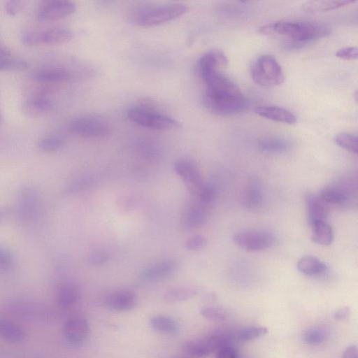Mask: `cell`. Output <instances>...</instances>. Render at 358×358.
<instances>
[{
    "instance_id": "19",
    "label": "cell",
    "mask_w": 358,
    "mask_h": 358,
    "mask_svg": "<svg viewBox=\"0 0 358 358\" xmlns=\"http://www.w3.org/2000/svg\"><path fill=\"white\" fill-rule=\"evenodd\" d=\"M176 264L173 260H164L155 263L145 268L141 278L145 281H157L170 275L176 269Z\"/></svg>"
},
{
    "instance_id": "33",
    "label": "cell",
    "mask_w": 358,
    "mask_h": 358,
    "mask_svg": "<svg viewBox=\"0 0 358 358\" xmlns=\"http://www.w3.org/2000/svg\"><path fill=\"white\" fill-rule=\"evenodd\" d=\"M268 333V329L262 326H252L245 327L238 331L234 338L242 342L252 341L264 336Z\"/></svg>"
},
{
    "instance_id": "46",
    "label": "cell",
    "mask_w": 358,
    "mask_h": 358,
    "mask_svg": "<svg viewBox=\"0 0 358 358\" xmlns=\"http://www.w3.org/2000/svg\"><path fill=\"white\" fill-rule=\"evenodd\" d=\"M171 358H193V357H188V356H175Z\"/></svg>"
},
{
    "instance_id": "1",
    "label": "cell",
    "mask_w": 358,
    "mask_h": 358,
    "mask_svg": "<svg viewBox=\"0 0 358 358\" xmlns=\"http://www.w3.org/2000/svg\"><path fill=\"white\" fill-rule=\"evenodd\" d=\"M201 78L206 86L203 102L210 112L222 116L233 115L248 107V101L240 88L220 71H210Z\"/></svg>"
},
{
    "instance_id": "45",
    "label": "cell",
    "mask_w": 358,
    "mask_h": 358,
    "mask_svg": "<svg viewBox=\"0 0 358 358\" xmlns=\"http://www.w3.org/2000/svg\"><path fill=\"white\" fill-rule=\"evenodd\" d=\"M342 358H357V349L355 345L348 346L344 350Z\"/></svg>"
},
{
    "instance_id": "38",
    "label": "cell",
    "mask_w": 358,
    "mask_h": 358,
    "mask_svg": "<svg viewBox=\"0 0 358 358\" xmlns=\"http://www.w3.org/2000/svg\"><path fill=\"white\" fill-rule=\"evenodd\" d=\"M207 244L206 238L201 235H194L187 238L185 247L188 250L196 251L201 250Z\"/></svg>"
},
{
    "instance_id": "42",
    "label": "cell",
    "mask_w": 358,
    "mask_h": 358,
    "mask_svg": "<svg viewBox=\"0 0 358 358\" xmlns=\"http://www.w3.org/2000/svg\"><path fill=\"white\" fill-rule=\"evenodd\" d=\"M24 3L22 1H8L5 3V10L8 15L15 16L22 8Z\"/></svg>"
},
{
    "instance_id": "35",
    "label": "cell",
    "mask_w": 358,
    "mask_h": 358,
    "mask_svg": "<svg viewBox=\"0 0 358 358\" xmlns=\"http://www.w3.org/2000/svg\"><path fill=\"white\" fill-rule=\"evenodd\" d=\"M327 336L326 331L319 327L307 329L302 336L303 341L309 345H317L323 343Z\"/></svg>"
},
{
    "instance_id": "26",
    "label": "cell",
    "mask_w": 358,
    "mask_h": 358,
    "mask_svg": "<svg viewBox=\"0 0 358 358\" xmlns=\"http://www.w3.org/2000/svg\"><path fill=\"white\" fill-rule=\"evenodd\" d=\"M80 299V290L73 283H65L62 285L57 293V301L60 306L70 308L73 306Z\"/></svg>"
},
{
    "instance_id": "16",
    "label": "cell",
    "mask_w": 358,
    "mask_h": 358,
    "mask_svg": "<svg viewBox=\"0 0 358 358\" xmlns=\"http://www.w3.org/2000/svg\"><path fill=\"white\" fill-rule=\"evenodd\" d=\"M228 64V59L223 52L211 50L204 53L198 62L199 75L213 70H219Z\"/></svg>"
},
{
    "instance_id": "37",
    "label": "cell",
    "mask_w": 358,
    "mask_h": 358,
    "mask_svg": "<svg viewBox=\"0 0 358 358\" xmlns=\"http://www.w3.org/2000/svg\"><path fill=\"white\" fill-rule=\"evenodd\" d=\"M197 195L201 203L209 206L215 199V189L210 183H203Z\"/></svg>"
},
{
    "instance_id": "44",
    "label": "cell",
    "mask_w": 358,
    "mask_h": 358,
    "mask_svg": "<svg viewBox=\"0 0 358 358\" xmlns=\"http://www.w3.org/2000/svg\"><path fill=\"white\" fill-rule=\"evenodd\" d=\"M350 313L349 307L344 306L337 309L334 313V317L338 320H345L348 317Z\"/></svg>"
},
{
    "instance_id": "3",
    "label": "cell",
    "mask_w": 358,
    "mask_h": 358,
    "mask_svg": "<svg viewBox=\"0 0 358 358\" xmlns=\"http://www.w3.org/2000/svg\"><path fill=\"white\" fill-rule=\"evenodd\" d=\"M188 10L182 3H172L145 7L134 15V22L141 27H155L176 20Z\"/></svg>"
},
{
    "instance_id": "25",
    "label": "cell",
    "mask_w": 358,
    "mask_h": 358,
    "mask_svg": "<svg viewBox=\"0 0 358 358\" xmlns=\"http://www.w3.org/2000/svg\"><path fill=\"white\" fill-rule=\"evenodd\" d=\"M243 203L248 208H257L263 202V192L257 182H251L245 188L243 196Z\"/></svg>"
},
{
    "instance_id": "22",
    "label": "cell",
    "mask_w": 358,
    "mask_h": 358,
    "mask_svg": "<svg viewBox=\"0 0 358 358\" xmlns=\"http://www.w3.org/2000/svg\"><path fill=\"white\" fill-rule=\"evenodd\" d=\"M52 108L51 100L42 95L31 96L23 104V110L30 116L40 115L50 111Z\"/></svg>"
},
{
    "instance_id": "49",
    "label": "cell",
    "mask_w": 358,
    "mask_h": 358,
    "mask_svg": "<svg viewBox=\"0 0 358 358\" xmlns=\"http://www.w3.org/2000/svg\"><path fill=\"white\" fill-rule=\"evenodd\" d=\"M0 122H1V115H0Z\"/></svg>"
},
{
    "instance_id": "21",
    "label": "cell",
    "mask_w": 358,
    "mask_h": 358,
    "mask_svg": "<svg viewBox=\"0 0 358 358\" xmlns=\"http://www.w3.org/2000/svg\"><path fill=\"white\" fill-rule=\"evenodd\" d=\"M297 269L303 274L308 276H321L328 270L327 266L313 256H304L297 262Z\"/></svg>"
},
{
    "instance_id": "23",
    "label": "cell",
    "mask_w": 358,
    "mask_h": 358,
    "mask_svg": "<svg viewBox=\"0 0 358 358\" xmlns=\"http://www.w3.org/2000/svg\"><path fill=\"white\" fill-rule=\"evenodd\" d=\"M150 324L157 332L173 335L179 331L178 322L171 317L164 315H156L150 317Z\"/></svg>"
},
{
    "instance_id": "8",
    "label": "cell",
    "mask_w": 358,
    "mask_h": 358,
    "mask_svg": "<svg viewBox=\"0 0 358 358\" xmlns=\"http://www.w3.org/2000/svg\"><path fill=\"white\" fill-rule=\"evenodd\" d=\"M72 31L64 27H52L41 30L29 31L21 38L25 45H58L69 42L73 38Z\"/></svg>"
},
{
    "instance_id": "27",
    "label": "cell",
    "mask_w": 358,
    "mask_h": 358,
    "mask_svg": "<svg viewBox=\"0 0 358 358\" xmlns=\"http://www.w3.org/2000/svg\"><path fill=\"white\" fill-rule=\"evenodd\" d=\"M198 289L193 286H180L166 290L163 295L164 299L170 303L182 302L194 297Z\"/></svg>"
},
{
    "instance_id": "14",
    "label": "cell",
    "mask_w": 358,
    "mask_h": 358,
    "mask_svg": "<svg viewBox=\"0 0 358 358\" xmlns=\"http://www.w3.org/2000/svg\"><path fill=\"white\" fill-rule=\"evenodd\" d=\"M136 304L135 294L127 289H121L110 294L106 299V306L113 311L126 312L132 310Z\"/></svg>"
},
{
    "instance_id": "48",
    "label": "cell",
    "mask_w": 358,
    "mask_h": 358,
    "mask_svg": "<svg viewBox=\"0 0 358 358\" xmlns=\"http://www.w3.org/2000/svg\"><path fill=\"white\" fill-rule=\"evenodd\" d=\"M1 47H2V45L0 44V49L1 48Z\"/></svg>"
},
{
    "instance_id": "17",
    "label": "cell",
    "mask_w": 358,
    "mask_h": 358,
    "mask_svg": "<svg viewBox=\"0 0 358 358\" xmlns=\"http://www.w3.org/2000/svg\"><path fill=\"white\" fill-rule=\"evenodd\" d=\"M71 78L70 72L62 67H45L35 71L32 78L40 83H59L69 80Z\"/></svg>"
},
{
    "instance_id": "36",
    "label": "cell",
    "mask_w": 358,
    "mask_h": 358,
    "mask_svg": "<svg viewBox=\"0 0 358 358\" xmlns=\"http://www.w3.org/2000/svg\"><path fill=\"white\" fill-rule=\"evenodd\" d=\"M201 314L206 319L214 321H223L229 317V313L223 308L217 306H206L201 308Z\"/></svg>"
},
{
    "instance_id": "28",
    "label": "cell",
    "mask_w": 358,
    "mask_h": 358,
    "mask_svg": "<svg viewBox=\"0 0 358 358\" xmlns=\"http://www.w3.org/2000/svg\"><path fill=\"white\" fill-rule=\"evenodd\" d=\"M38 196L31 189H26L22 192L20 201V211L25 217H32L38 207Z\"/></svg>"
},
{
    "instance_id": "10",
    "label": "cell",
    "mask_w": 358,
    "mask_h": 358,
    "mask_svg": "<svg viewBox=\"0 0 358 358\" xmlns=\"http://www.w3.org/2000/svg\"><path fill=\"white\" fill-rule=\"evenodd\" d=\"M234 243L249 252H258L271 248L275 243L274 236L266 231H245L235 234Z\"/></svg>"
},
{
    "instance_id": "34",
    "label": "cell",
    "mask_w": 358,
    "mask_h": 358,
    "mask_svg": "<svg viewBox=\"0 0 358 358\" xmlns=\"http://www.w3.org/2000/svg\"><path fill=\"white\" fill-rule=\"evenodd\" d=\"M334 142L340 147L351 152L357 154L358 152V139L355 134L341 132L334 138Z\"/></svg>"
},
{
    "instance_id": "31",
    "label": "cell",
    "mask_w": 358,
    "mask_h": 358,
    "mask_svg": "<svg viewBox=\"0 0 358 358\" xmlns=\"http://www.w3.org/2000/svg\"><path fill=\"white\" fill-rule=\"evenodd\" d=\"M259 149L269 153H282L290 148L288 141L278 138H266L258 143Z\"/></svg>"
},
{
    "instance_id": "7",
    "label": "cell",
    "mask_w": 358,
    "mask_h": 358,
    "mask_svg": "<svg viewBox=\"0 0 358 358\" xmlns=\"http://www.w3.org/2000/svg\"><path fill=\"white\" fill-rule=\"evenodd\" d=\"M68 129L71 133L85 138H104L112 132L111 125L106 120L93 115L73 119Z\"/></svg>"
},
{
    "instance_id": "40",
    "label": "cell",
    "mask_w": 358,
    "mask_h": 358,
    "mask_svg": "<svg viewBox=\"0 0 358 358\" xmlns=\"http://www.w3.org/2000/svg\"><path fill=\"white\" fill-rule=\"evenodd\" d=\"M108 259V252L103 250L94 252L88 257V262L92 265L104 264Z\"/></svg>"
},
{
    "instance_id": "11",
    "label": "cell",
    "mask_w": 358,
    "mask_h": 358,
    "mask_svg": "<svg viewBox=\"0 0 358 358\" xmlns=\"http://www.w3.org/2000/svg\"><path fill=\"white\" fill-rule=\"evenodd\" d=\"M76 8V4L71 1H44L38 8L36 16L40 21H55L71 15Z\"/></svg>"
},
{
    "instance_id": "12",
    "label": "cell",
    "mask_w": 358,
    "mask_h": 358,
    "mask_svg": "<svg viewBox=\"0 0 358 358\" xmlns=\"http://www.w3.org/2000/svg\"><path fill=\"white\" fill-rule=\"evenodd\" d=\"M173 169L183 180L187 189L192 194H197L203 182L196 164L189 159L182 158L175 162Z\"/></svg>"
},
{
    "instance_id": "41",
    "label": "cell",
    "mask_w": 358,
    "mask_h": 358,
    "mask_svg": "<svg viewBox=\"0 0 358 358\" xmlns=\"http://www.w3.org/2000/svg\"><path fill=\"white\" fill-rule=\"evenodd\" d=\"M336 56L344 60H354L357 58V47H345L338 50Z\"/></svg>"
},
{
    "instance_id": "29",
    "label": "cell",
    "mask_w": 358,
    "mask_h": 358,
    "mask_svg": "<svg viewBox=\"0 0 358 358\" xmlns=\"http://www.w3.org/2000/svg\"><path fill=\"white\" fill-rule=\"evenodd\" d=\"M354 1L350 0L310 1L303 4V8L309 12H324L335 10Z\"/></svg>"
},
{
    "instance_id": "13",
    "label": "cell",
    "mask_w": 358,
    "mask_h": 358,
    "mask_svg": "<svg viewBox=\"0 0 358 358\" xmlns=\"http://www.w3.org/2000/svg\"><path fill=\"white\" fill-rule=\"evenodd\" d=\"M90 331L87 320L82 317H75L66 322L64 335L71 345H77L85 341Z\"/></svg>"
},
{
    "instance_id": "30",
    "label": "cell",
    "mask_w": 358,
    "mask_h": 358,
    "mask_svg": "<svg viewBox=\"0 0 358 358\" xmlns=\"http://www.w3.org/2000/svg\"><path fill=\"white\" fill-rule=\"evenodd\" d=\"M312 241L322 245H329L334 238L332 228L326 222H318L311 225Z\"/></svg>"
},
{
    "instance_id": "39",
    "label": "cell",
    "mask_w": 358,
    "mask_h": 358,
    "mask_svg": "<svg viewBox=\"0 0 358 358\" xmlns=\"http://www.w3.org/2000/svg\"><path fill=\"white\" fill-rule=\"evenodd\" d=\"M13 258L11 252L4 247L0 246V271H7L13 266Z\"/></svg>"
},
{
    "instance_id": "2",
    "label": "cell",
    "mask_w": 358,
    "mask_h": 358,
    "mask_svg": "<svg viewBox=\"0 0 358 358\" xmlns=\"http://www.w3.org/2000/svg\"><path fill=\"white\" fill-rule=\"evenodd\" d=\"M266 35L286 37L289 47L296 48L330 34V29L324 24L306 20L278 21L266 24L259 28Z\"/></svg>"
},
{
    "instance_id": "15",
    "label": "cell",
    "mask_w": 358,
    "mask_h": 358,
    "mask_svg": "<svg viewBox=\"0 0 358 358\" xmlns=\"http://www.w3.org/2000/svg\"><path fill=\"white\" fill-rule=\"evenodd\" d=\"M308 220L310 225L325 222L328 215V208L319 197L313 193H307L305 196Z\"/></svg>"
},
{
    "instance_id": "18",
    "label": "cell",
    "mask_w": 358,
    "mask_h": 358,
    "mask_svg": "<svg viewBox=\"0 0 358 358\" xmlns=\"http://www.w3.org/2000/svg\"><path fill=\"white\" fill-rule=\"evenodd\" d=\"M255 113L264 118L273 121L293 124L296 122V117L289 110L278 106H264L257 107Z\"/></svg>"
},
{
    "instance_id": "47",
    "label": "cell",
    "mask_w": 358,
    "mask_h": 358,
    "mask_svg": "<svg viewBox=\"0 0 358 358\" xmlns=\"http://www.w3.org/2000/svg\"><path fill=\"white\" fill-rule=\"evenodd\" d=\"M1 218V210H0V220Z\"/></svg>"
},
{
    "instance_id": "6",
    "label": "cell",
    "mask_w": 358,
    "mask_h": 358,
    "mask_svg": "<svg viewBox=\"0 0 358 358\" xmlns=\"http://www.w3.org/2000/svg\"><path fill=\"white\" fill-rule=\"evenodd\" d=\"M227 345H229L227 335L215 332L186 341L182 345V350L186 356L201 358L217 352Z\"/></svg>"
},
{
    "instance_id": "20",
    "label": "cell",
    "mask_w": 358,
    "mask_h": 358,
    "mask_svg": "<svg viewBox=\"0 0 358 358\" xmlns=\"http://www.w3.org/2000/svg\"><path fill=\"white\" fill-rule=\"evenodd\" d=\"M208 206L200 201L189 207L184 213L182 222L187 228H196L203 225L208 220Z\"/></svg>"
},
{
    "instance_id": "32",
    "label": "cell",
    "mask_w": 358,
    "mask_h": 358,
    "mask_svg": "<svg viewBox=\"0 0 358 358\" xmlns=\"http://www.w3.org/2000/svg\"><path fill=\"white\" fill-rule=\"evenodd\" d=\"M64 144V138L57 134L48 135L41 138L38 148L43 152H52L60 149Z\"/></svg>"
},
{
    "instance_id": "24",
    "label": "cell",
    "mask_w": 358,
    "mask_h": 358,
    "mask_svg": "<svg viewBox=\"0 0 358 358\" xmlns=\"http://www.w3.org/2000/svg\"><path fill=\"white\" fill-rule=\"evenodd\" d=\"M26 334L17 324L0 317V338L11 343H19L25 338Z\"/></svg>"
},
{
    "instance_id": "4",
    "label": "cell",
    "mask_w": 358,
    "mask_h": 358,
    "mask_svg": "<svg viewBox=\"0 0 358 358\" xmlns=\"http://www.w3.org/2000/svg\"><path fill=\"white\" fill-rule=\"evenodd\" d=\"M251 77L255 83L263 87H273L283 83V71L275 58L270 55L259 56L251 69Z\"/></svg>"
},
{
    "instance_id": "9",
    "label": "cell",
    "mask_w": 358,
    "mask_h": 358,
    "mask_svg": "<svg viewBox=\"0 0 358 358\" xmlns=\"http://www.w3.org/2000/svg\"><path fill=\"white\" fill-rule=\"evenodd\" d=\"M357 193V185L351 178H343L324 187L318 195L326 205L347 204Z\"/></svg>"
},
{
    "instance_id": "43",
    "label": "cell",
    "mask_w": 358,
    "mask_h": 358,
    "mask_svg": "<svg viewBox=\"0 0 358 358\" xmlns=\"http://www.w3.org/2000/svg\"><path fill=\"white\" fill-rule=\"evenodd\" d=\"M215 358H238V354L234 348L227 345L216 352Z\"/></svg>"
},
{
    "instance_id": "5",
    "label": "cell",
    "mask_w": 358,
    "mask_h": 358,
    "mask_svg": "<svg viewBox=\"0 0 358 358\" xmlns=\"http://www.w3.org/2000/svg\"><path fill=\"white\" fill-rule=\"evenodd\" d=\"M127 115L135 124L152 129L166 130L179 127V123L173 118L145 106L129 108Z\"/></svg>"
}]
</instances>
